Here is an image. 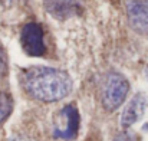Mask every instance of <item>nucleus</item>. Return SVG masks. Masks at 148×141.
<instances>
[{
    "mask_svg": "<svg viewBox=\"0 0 148 141\" xmlns=\"http://www.w3.org/2000/svg\"><path fill=\"white\" fill-rule=\"evenodd\" d=\"M20 84L30 98L40 102H58L72 92L71 75L52 66H30L22 71Z\"/></svg>",
    "mask_w": 148,
    "mask_h": 141,
    "instance_id": "nucleus-1",
    "label": "nucleus"
},
{
    "mask_svg": "<svg viewBox=\"0 0 148 141\" xmlns=\"http://www.w3.org/2000/svg\"><path fill=\"white\" fill-rule=\"evenodd\" d=\"M130 92V82L127 78L116 72L111 71L105 75L101 87V102L106 111H115L127 98Z\"/></svg>",
    "mask_w": 148,
    "mask_h": 141,
    "instance_id": "nucleus-2",
    "label": "nucleus"
},
{
    "mask_svg": "<svg viewBox=\"0 0 148 141\" xmlns=\"http://www.w3.org/2000/svg\"><path fill=\"white\" fill-rule=\"evenodd\" d=\"M79 122L81 117L78 108L72 104L65 105L56 117V124L53 127V137L66 141L75 140L79 133Z\"/></svg>",
    "mask_w": 148,
    "mask_h": 141,
    "instance_id": "nucleus-3",
    "label": "nucleus"
},
{
    "mask_svg": "<svg viewBox=\"0 0 148 141\" xmlns=\"http://www.w3.org/2000/svg\"><path fill=\"white\" fill-rule=\"evenodd\" d=\"M20 45L29 56H43L46 52L43 41V29L36 22H29L22 28Z\"/></svg>",
    "mask_w": 148,
    "mask_h": 141,
    "instance_id": "nucleus-4",
    "label": "nucleus"
},
{
    "mask_svg": "<svg viewBox=\"0 0 148 141\" xmlns=\"http://www.w3.org/2000/svg\"><path fill=\"white\" fill-rule=\"evenodd\" d=\"M127 17L132 30L148 35V0H127Z\"/></svg>",
    "mask_w": 148,
    "mask_h": 141,
    "instance_id": "nucleus-5",
    "label": "nucleus"
},
{
    "mask_svg": "<svg viewBox=\"0 0 148 141\" xmlns=\"http://www.w3.org/2000/svg\"><path fill=\"white\" fill-rule=\"evenodd\" d=\"M145 109H147V96H145V94H143V92L135 94L130 99V102L125 105V108H124V111L119 117L121 127L125 128V130L132 127L144 115Z\"/></svg>",
    "mask_w": 148,
    "mask_h": 141,
    "instance_id": "nucleus-6",
    "label": "nucleus"
},
{
    "mask_svg": "<svg viewBox=\"0 0 148 141\" xmlns=\"http://www.w3.org/2000/svg\"><path fill=\"white\" fill-rule=\"evenodd\" d=\"M43 3L50 16L59 20L76 16L82 10V0H43Z\"/></svg>",
    "mask_w": 148,
    "mask_h": 141,
    "instance_id": "nucleus-7",
    "label": "nucleus"
},
{
    "mask_svg": "<svg viewBox=\"0 0 148 141\" xmlns=\"http://www.w3.org/2000/svg\"><path fill=\"white\" fill-rule=\"evenodd\" d=\"M13 111V99L7 92L0 91V124L12 114Z\"/></svg>",
    "mask_w": 148,
    "mask_h": 141,
    "instance_id": "nucleus-8",
    "label": "nucleus"
},
{
    "mask_svg": "<svg viewBox=\"0 0 148 141\" xmlns=\"http://www.w3.org/2000/svg\"><path fill=\"white\" fill-rule=\"evenodd\" d=\"M112 141H137V135L132 131H122Z\"/></svg>",
    "mask_w": 148,
    "mask_h": 141,
    "instance_id": "nucleus-9",
    "label": "nucleus"
},
{
    "mask_svg": "<svg viewBox=\"0 0 148 141\" xmlns=\"http://www.w3.org/2000/svg\"><path fill=\"white\" fill-rule=\"evenodd\" d=\"M6 71V61H4V55H3V50L0 49V76L4 74Z\"/></svg>",
    "mask_w": 148,
    "mask_h": 141,
    "instance_id": "nucleus-10",
    "label": "nucleus"
},
{
    "mask_svg": "<svg viewBox=\"0 0 148 141\" xmlns=\"http://www.w3.org/2000/svg\"><path fill=\"white\" fill-rule=\"evenodd\" d=\"M9 141H35V140L27 138V137H23V135H14V137H12Z\"/></svg>",
    "mask_w": 148,
    "mask_h": 141,
    "instance_id": "nucleus-11",
    "label": "nucleus"
},
{
    "mask_svg": "<svg viewBox=\"0 0 148 141\" xmlns=\"http://www.w3.org/2000/svg\"><path fill=\"white\" fill-rule=\"evenodd\" d=\"M14 1H16V0H0V3H1L3 6H12Z\"/></svg>",
    "mask_w": 148,
    "mask_h": 141,
    "instance_id": "nucleus-12",
    "label": "nucleus"
},
{
    "mask_svg": "<svg viewBox=\"0 0 148 141\" xmlns=\"http://www.w3.org/2000/svg\"><path fill=\"white\" fill-rule=\"evenodd\" d=\"M143 130H144V131H148V122L144 125V127H143Z\"/></svg>",
    "mask_w": 148,
    "mask_h": 141,
    "instance_id": "nucleus-13",
    "label": "nucleus"
}]
</instances>
